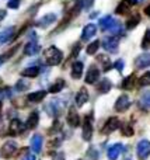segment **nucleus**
Instances as JSON below:
<instances>
[{
  "label": "nucleus",
  "mask_w": 150,
  "mask_h": 160,
  "mask_svg": "<svg viewBox=\"0 0 150 160\" xmlns=\"http://www.w3.org/2000/svg\"><path fill=\"white\" fill-rule=\"evenodd\" d=\"M45 58H46V63L51 66H56L62 62L63 59V53L60 49H58L56 47H49L45 51Z\"/></svg>",
  "instance_id": "f257e3e1"
},
{
  "label": "nucleus",
  "mask_w": 150,
  "mask_h": 160,
  "mask_svg": "<svg viewBox=\"0 0 150 160\" xmlns=\"http://www.w3.org/2000/svg\"><path fill=\"white\" fill-rule=\"evenodd\" d=\"M136 153L140 159H146L150 155V141L148 139H143L138 143L136 146Z\"/></svg>",
  "instance_id": "f03ea898"
},
{
  "label": "nucleus",
  "mask_w": 150,
  "mask_h": 160,
  "mask_svg": "<svg viewBox=\"0 0 150 160\" xmlns=\"http://www.w3.org/2000/svg\"><path fill=\"white\" fill-rule=\"evenodd\" d=\"M16 149H17V143H16V142L7 141V142H4V145L2 146V149H0V153H2L3 158L8 159V158H11V156L14 155Z\"/></svg>",
  "instance_id": "7ed1b4c3"
},
{
  "label": "nucleus",
  "mask_w": 150,
  "mask_h": 160,
  "mask_svg": "<svg viewBox=\"0 0 150 160\" xmlns=\"http://www.w3.org/2000/svg\"><path fill=\"white\" fill-rule=\"evenodd\" d=\"M62 108H63V104H62L59 100H52V101L46 105V112L49 114L51 117H58L59 114L62 112Z\"/></svg>",
  "instance_id": "20e7f679"
},
{
  "label": "nucleus",
  "mask_w": 150,
  "mask_h": 160,
  "mask_svg": "<svg viewBox=\"0 0 150 160\" xmlns=\"http://www.w3.org/2000/svg\"><path fill=\"white\" fill-rule=\"evenodd\" d=\"M129 107H131V100H129V97L126 94H122L115 102V111H118V112H123Z\"/></svg>",
  "instance_id": "39448f33"
},
{
  "label": "nucleus",
  "mask_w": 150,
  "mask_h": 160,
  "mask_svg": "<svg viewBox=\"0 0 150 160\" xmlns=\"http://www.w3.org/2000/svg\"><path fill=\"white\" fill-rule=\"evenodd\" d=\"M103 47H104V49L109 53L118 52V41L115 38H111V37H107V38L103 39Z\"/></svg>",
  "instance_id": "423d86ee"
},
{
  "label": "nucleus",
  "mask_w": 150,
  "mask_h": 160,
  "mask_svg": "<svg viewBox=\"0 0 150 160\" xmlns=\"http://www.w3.org/2000/svg\"><path fill=\"white\" fill-rule=\"evenodd\" d=\"M119 124L121 122L117 117H111V118L105 122V125H104L103 133H111V132H114V131H117L118 128H119Z\"/></svg>",
  "instance_id": "0eeeda50"
},
{
  "label": "nucleus",
  "mask_w": 150,
  "mask_h": 160,
  "mask_svg": "<svg viewBox=\"0 0 150 160\" xmlns=\"http://www.w3.org/2000/svg\"><path fill=\"white\" fill-rule=\"evenodd\" d=\"M98 78H100V70H98L97 66L91 65V66L89 68L87 75H86V83H89V84H94V83L98 80Z\"/></svg>",
  "instance_id": "6e6552de"
},
{
  "label": "nucleus",
  "mask_w": 150,
  "mask_h": 160,
  "mask_svg": "<svg viewBox=\"0 0 150 160\" xmlns=\"http://www.w3.org/2000/svg\"><path fill=\"white\" fill-rule=\"evenodd\" d=\"M81 136H83L84 141H90L93 136V125H91V122H90V115L86 117V119H84V122H83V132H81Z\"/></svg>",
  "instance_id": "1a4fd4ad"
},
{
  "label": "nucleus",
  "mask_w": 150,
  "mask_h": 160,
  "mask_svg": "<svg viewBox=\"0 0 150 160\" xmlns=\"http://www.w3.org/2000/svg\"><path fill=\"white\" fill-rule=\"evenodd\" d=\"M42 143H44V138L39 133H35V135L31 138V149H32L34 153H39L42 150Z\"/></svg>",
  "instance_id": "9d476101"
},
{
  "label": "nucleus",
  "mask_w": 150,
  "mask_h": 160,
  "mask_svg": "<svg viewBox=\"0 0 150 160\" xmlns=\"http://www.w3.org/2000/svg\"><path fill=\"white\" fill-rule=\"evenodd\" d=\"M123 150H125V148H123L122 143H115L114 146H111L108 149V159L109 160H117Z\"/></svg>",
  "instance_id": "9b49d317"
},
{
  "label": "nucleus",
  "mask_w": 150,
  "mask_h": 160,
  "mask_svg": "<svg viewBox=\"0 0 150 160\" xmlns=\"http://www.w3.org/2000/svg\"><path fill=\"white\" fill-rule=\"evenodd\" d=\"M135 65H136V68H139V69L149 68L150 66V52L142 53V55L138 56L136 61H135Z\"/></svg>",
  "instance_id": "f8f14e48"
},
{
  "label": "nucleus",
  "mask_w": 150,
  "mask_h": 160,
  "mask_svg": "<svg viewBox=\"0 0 150 160\" xmlns=\"http://www.w3.org/2000/svg\"><path fill=\"white\" fill-rule=\"evenodd\" d=\"M39 51H41V47H39V44L36 41H30L24 47V53H25V55H28V56L36 55Z\"/></svg>",
  "instance_id": "ddd939ff"
},
{
  "label": "nucleus",
  "mask_w": 150,
  "mask_h": 160,
  "mask_svg": "<svg viewBox=\"0 0 150 160\" xmlns=\"http://www.w3.org/2000/svg\"><path fill=\"white\" fill-rule=\"evenodd\" d=\"M87 101H89V91L83 87L76 94V105H77V107H83Z\"/></svg>",
  "instance_id": "4468645a"
},
{
  "label": "nucleus",
  "mask_w": 150,
  "mask_h": 160,
  "mask_svg": "<svg viewBox=\"0 0 150 160\" xmlns=\"http://www.w3.org/2000/svg\"><path fill=\"white\" fill-rule=\"evenodd\" d=\"M67 122H69L70 127L76 128L80 125V117H79L77 111L75 110V108H70L69 110V114H67Z\"/></svg>",
  "instance_id": "2eb2a0df"
},
{
  "label": "nucleus",
  "mask_w": 150,
  "mask_h": 160,
  "mask_svg": "<svg viewBox=\"0 0 150 160\" xmlns=\"http://www.w3.org/2000/svg\"><path fill=\"white\" fill-rule=\"evenodd\" d=\"M14 37V27H8L6 30H3L0 32V45L7 44L8 41H11Z\"/></svg>",
  "instance_id": "dca6fc26"
},
{
  "label": "nucleus",
  "mask_w": 150,
  "mask_h": 160,
  "mask_svg": "<svg viewBox=\"0 0 150 160\" xmlns=\"http://www.w3.org/2000/svg\"><path fill=\"white\" fill-rule=\"evenodd\" d=\"M95 32H97V27H95L94 24H87L86 27H84L83 32H81V39L87 41V39L93 38V37L95 35Z\"/></svg>",
  "instance_id": "f3484780"
},
{
  "label": "nucleus",
  "mask_w": 150,
  "mask_h": 160,
  "mask_svg": "<svg viewBox=\"0 0 150 160\" xmlns=\"http://www.w3.org/2000/svg\"><path fill=\"white\" fill-rule=\"evenodd\" d=\"M22 129H24V125H22V122L20 119H16V118L11 119L10 127H8V131H10L11 135H18Z\"/></svg>",
  "instance_id": "a211bd4d"
},
{
  "label": "nucleus",
  "mask_w": 150,
  "mask_h": 160,
  "mask_svg": "<svg viewBox=\"0 0 150 160\" xmlns=\"http://www.w3.org/2000/svg\"><path fill=\"white\" fill-rule=\"evenodd\" d=\"M83 69H84V65L83 62L77 61L72 65V78L73 79H80L81 75H83Z\"/></svg>",
  "instance_id": "6ab92c4d"
},
{
  "label": "nucleus",
  "mask_w": 150,
  "mask_h": 160,
  "mask_svg": "<svg viewBox=\"0 0 150 160\" xmlns=\"http://www.w3.org/2000/svg\"><path fill=\"white\" fill-rule=\"evenodd\" d=\"M38 121H39V114L36 112V111H34V112H31L30 117H28L25 128H27V129H34V128L38 125Z\"/></svg>",
  "instance_id": "aec40b11"
},
{
  "label": "nucleus",
  "mask_w": 150,
  "mask_h": 160,
  "mask_svg": "<svg viewBox=\"0 0 150 160\" xmlns=\"http://www.w3.org/2000/svg\"><path fill=\"white\" fill-rule=\"evenodd\" d=\"M55 21H56V16H55V14H46V16H44L41 20H38L36 25H39L41 28H45V27L51 25L52 22H55Z\"/></svg>",
  "instance_id": "412c9836"
},
{
  "label": "nucleus",
  "mask_w": 150,
  "mask_h": 160,
  "mask_svg": "<svg viewBox=\"0 0 150 160\" xmlns=\"http://www.w3.org/2000/svg\"><path fill=\"white\" fill-rule=\"evenodd\" d=\"M114 22H115L114 17L112 16H105V17H103V18L100 20V27H101V30L108 31L109 28L114 25Z\"/></svg>",
  "instance_id": "4be33fe9"
},
{
  "label": "nucleus",
  "mask_w": 150,
  "mask_h": 160,
  "mask_svg": "<svg viewBox=\"0 0 150 160\" xmlns=\"http://www.w3.org/2000/svg\"><path fill=\"white\" fill-rule=\"evenodd\" d=\"M111 87H112L111 80H109V79H103L100 83H98L97 90H98V93L105 94V93H108V91L111 90Z\"/></svg>",
  "instance_id": "5701e85b"
},
{
  "label": "nucleus",
  "mask_w": 150,
  "mask_h": 160,
  "mask_svg": "<svg viewBox=\"0 0 150 160\" xmlns=\"http://www.w3.org/2000/svg\"><path fill=\"white\" fill-rule=\"evenodd\" d=\"M136 83H138L136 76H135V75H131V76H128L126 79H123V82H122V88H125V90H132V88L136 86Z\"/></svg>",
  "instance_id": "b1692460"
},
{
  "label": "nucleus",
  "mask_w": 150,
  "mask_h": 160,
  "mask_svg": "<svg viewBox=\"0 0 150 160\" xmlns=\"http://www.w3.org/2000/svg\"><path fill=\"white\" fill-rule=\"evenodd\" d=\"M45 96H46V91L39 90V91H35V93L28 94L27 98H28V101H31V102H39L45 98Z\"/></svg>",
  "instance_id": "393cba45"
},
{
  "label": "nucleus",
  "mask_w": 150,
  "mask_h": 160,
  "mask_svg": "<svg viewBox=\"0 0 150 160\" xmlns=\"http://www.w3.org/2000/svg\"><path fill=\"white\" fill-rule=\"evenodd\" d=\"M21 75L25 76V78H36L39 75V68H36V66L27 68V69H24L21 72Z\"/></svg>",
  "instance_id": "a878e982"
},
{
  "label": "nucleus",
  "mask_w": 150,
  "mask_h": 160,
  "mask_svg": "<svg viewBox=\"0 0 150 160\" xmlns=\"http://www.w3.org/2000/svg\"><path fill=\"white\" fill-rule=\"evenodd\" d=\"M65 87V80L63 79H58L53 84H51L49 87V93H59L62 88Z\"/></svg>",
  "instance_id": "bb28decb"
},
{
  "label": "nucleus",
  "mask_w": 150,
  "mask_h": 160,
  "mask_svg": "<svg viewBox=\"0 0 150 160\" xmlns=\"http://www.w3.org/2000/svg\"><path fill=\"white\" fill-rule=\"evenodd\" d=\"M139 22H140V17L138 16V14H135V16H132L128 18V21H126V28L132 30V28H135Z\"/></svg>",
  "instance_id": "cd10ccee"
},
{
  "label": "nucleus",
  "mask_w": 150,
  "mask_h": 160,
  "mask_svg": "<svg viewBox=\"0 0 150 160\" xmlns=\"http://www.w3.org/2000/svg\"><path fill=\"white\" fill-rule=\"evenodd\" d=\"M140 105L143 108H150V90L145 91L142 94V98H140Z\"/></svg>",
  "instance_id": "c85d7f7f"
},
{
  "label": "nucleus",
  "mask_w": 150,
  "mask_h": 160,
  "mask_svg": "<svg viewBox=\"0 0 150 160\" xmlns=\"http://www.w3.org/2000/svg\"><path fill=\"white\" fill-rule=\"evenodd\" d=\"M142 48L143 49L150 48V28L145 31V35H143V39H142Z\"/></svg>",
  "instance_id": "c756f323"
},
{
  "label": "nucleus",
  "mask_w": 150,
  "mask_h": 160,
  "mask_svg": "<svg viewBox=\"0 0 150 160\" xmlns=\"http://www.w3.org/2000/svg\"><path fill=\"white\" fill-rule=\"evenodd\" d=\"M108 31H109L111 34H114V35H118V34L122 32V25H121V22H119V21H117V20H115L114 25H112V27L109 28Z\"/></svg>",
  "instance_id": "7c9ffc66"
},
{
  "label": "nucleus",
  "mask_w": 150,
  "mask_h": 160,
  "mask_svg": "<svg viewBox=\"0 0 150 160\" xmlns=\"http://www.w3.org/2000/svg\"><path fill=\"white\" fill-rule=\"evenodd\" d=\"M28 87H30V83H28L27 80H18V82L16 83V90L17 91H25Z\"/></svg>",
  "instance_id": "2f4dec72"
},
{
  "label": "nucleus",
  "mask_w": 150,
  "mask_h": 160,
  "mask_svg": "<svg viewBox=\"0 0 150 160\" xmlns=\"http://www.w3.org/2000/svg\"><path fill=\"white\" fill-rule=\"evenodd\" d=\"M98 48H100V41L91 42V44L89 45V48H87V53H89V55H94V53L98 51Z\"/></svg>",
  "instance_id": "473e14b6"
},
{
  "label": "nucleus",
  "mask_w": 150,
  "mask_h": 160,
  "mask_svg": "<svg viewBox=\"0 0 150 160\" xmlns=\"http://www.w3.org/2000/svg\"><path fill=\"white\" fill-rule=\"evenodd\" d=\"M138 83H139V86H150V72L145 73V75L139 79Z\"/></svg>",
  "instance_id": "72a5a7b5"
},
{
  "label": "nucleus",
  "mask_w": 150,
  "mask_h": 160,
  "mask_svg": "<svg viewBox=\"0 0 150 160\" xmlns=\"http://www.w3.org/2000/svg\"><path fill=\"white\" fill-rule=\"evenodd\" d=\"M121 129H122V135L123 136H132L135 133L133 132V128H132L131 125H123Z\"/></svg>",
  "instance_id": "f704fd0d"
},
{
  "label": "nucleus",
  "mask_w": 150,
  "mask_h": 160,
  "mask_svg": "<svg viewBox=\"0 0 150 160\" xmlns=\"http://www.w3.org/2000/svg\"><path fill=\"white\" fill-rule=\"evenodd\" d=\"M126 11H128V6H126L125 3H121V4L117 7V13L118 14H125Z\"/></svg>",
  "instance_id": "c9c22d12"
},
{
  "label": "nucleus",
  "mask_w": 150,
  "mask_h": 160,
  "mask_svg": "<svg viewBox=\"0 0 150 160\" xmlns=\"http://www.w3.org/2000/svg\"><path fill=\"white\" fill-rule=\"evenodd\" d=\"M114 66H115V69H117L118 72H122V70H123V66H125V63H123L122 59H119V61H117V62L114 63Z\"/></svg>",
  "instance_id": "e433bc0d"
},
{
  "label": "nucleus",
  "mask_w": 150,
  "mask_h": 160,
  "mask_svg": "<svg viewBox=\"0 0 150 160\" xmlns=\"http://www.w3.org/2000/svg\"><path fill=\"white\" fill-rule=\"evenodd\" d=\"M80 48H81L80 42H77V44H75V48H73V53H72V56H77V53L80 52Z\"/></svg>",
  "instance_id": "4c0bfd02"
},
{
  "label": "nucleus",
  "mask_w": 150,
  "mask_h": 160,
  "mask_svg": "<svg viewBox=\"0 0 150 160\" xmlns=\"http://www.w3.org/2000/svg\"><path fill=\"white\" fill-rule=\"evenodd\" d=\"M8 7L10 8H18V0H8Z\"/></svg>",
  "instance_id": "58836bf2"
},
{
  "label": "nucleus",
  "mask_w": 150,
  "mask_h": 160,
  "mask_svg": "<svg viewBox=\"0 0 150 160\" xmlns=\"http://www.w3.org/2000/svg\"><path fill=\"white\" fill-rule=\"evenodd\" d=\"M93 2H94V0H83V8L84 10H87V8H90L91 7V4H93Z\"/></svg>",
  "instance_id": "ea45409f"
},
{
  "label": "nucleus",
  "mask_w": 150,
  "mask_h": 160,
  "mask_svg": "<svg viewBox=\"0 0 150 160\" xmlns=\"http://www.w3.org/2000/svg\"><path fill=\"white\" fill-rule=\"evenodd\" d=\"M62 128V125L59 124V121H55V124H53V127L51 128V132H53V131H56V129H60Z\"/></svg>",
  "instance_id": "a19ab883"
},
{
  "label": "nucleus",
  "mask_w": 150,
  "mask_h": 160,
  "mask_svg": "<svg viewBox=\"0 0 150 160\" xmlns=\"http://www.w3.org/2000/svg\"><path fill=\"white\" fill-rule=\"evenodd\" d=\"M136 2H138V0H122V3H125L128 7H129V6H135V4H136Z\"/></svg>",
  "instance_id": "79ce46f5"
},
{
  "label": "nucleus",
  "mask_w": 150,
  "mask_h": 160,
  "mask_svg": "<svg viewBox=\"0 0 150 160\" xmlns=\"http://www.w3.org/2000/svg\"><path fill=\"white\" fill-rule=\"evenodd\" d=\"M52 160H65L63 153H58V155H55V156H53V159H52Z\"/></svg>",
  "instance_id": "37998d69"
},
{
  "label": "nucleus",
  "mask_w": 150,
  "mask_h": 160,
  "mask_svg": "<svg viewBox=\"0 0 150 160\" xmlns=\"http://www.w3.org/2000/svg\"><path fill=\"white\" fill-rule=\"evenodd\" d=\"M22 160H35V156L34 155H27Z\"/></svg>",
  "instance_id": "c03bdc74"
},
{
  "label": "nucleus",
  "mask_w": 150,
  "mask_h": 160,
  "mask_svg": "<svg viewBox=\"0 0 150 160\" xmlns=\"http://www.w3.org/2000/svg\"><path fill=\"white\" fill-rule=\"evenodd\" d=\"M145 14H146V16H149V17H150V4L148 6V7H145Z\"/></svg>",
  "instance_id": "a18cd8bd"
},
{
  "label": "nucleus",
  "mask_w": 150,
  "mask_h": 160,
  "mask_svg": "<svg viewBox=\"0 0 150 160\" xmlns=\"http://www.w3.org/2000/svg\"><path fill=\"white\" fill-rule=\"evenodd\" d=\"M4 17H6V11L4 10H0V20L4 18Z\"/></svg>",
  "instance_id": "49530a36"
},
{
  "label": "nucleus",
  "mask_w": 150,
  "mask_h": 160,
  "mask_svg": "<svg viewBox=\"0 0 150 160\" xmlns=\"http://www.w3.org/2000/svg\"><path fill=\"white\" fill-rule=\"evenodd\" d=\"M3 62H4V58H3V56H0V66H2Z\"/></svg>",
  "instance_id": "de8ad7c7"
},
{
  "label": "nucleus",
  "mask_w": 150,
  "mask_h": 160,
  "mask_svg": "<svg viewBox=\"0 0 150 160\" xmlns=\"http://www.w3.org/2000/svg\"><path fill=\"white\" fill-rule=\"evenodd\" d=\"M125 160H131V159H125Z\"/></svg>",
  "instance_id": "09e8293b"
},
{
  "label": "nucleus",
  "mask_w": 150,
  "mask_h": 160,
  "mask_svg": "<svg viewBox=\"0 0 150 160\" xmlns=\"http://www.w3.org/2000/svg\"><path fill=\"white\" fill-rule=\"evenodd\" d=\"M138 2H142V0H138Z\"/></svg>",
  "instance_id": "8fccbe9b"
}]
</instances>
